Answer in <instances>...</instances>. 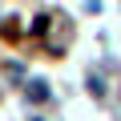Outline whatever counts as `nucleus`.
<instances>
[{
  "instance_id": "1",
  "label": "nucleus",
  "mask_w": 121,
  "mask_h": 121,
  "mask_svg": "<svg viewBox=\"0 0 121 121\" xmlns=\"http://www.w3.org/2000/svg\"><path fill=\"white\" fill-rule=\"evenodd\" d=\"M28 97H32V101H40V97H48V89H40V81H32V89H28Z\"/></svg>"
}]
</instances>
